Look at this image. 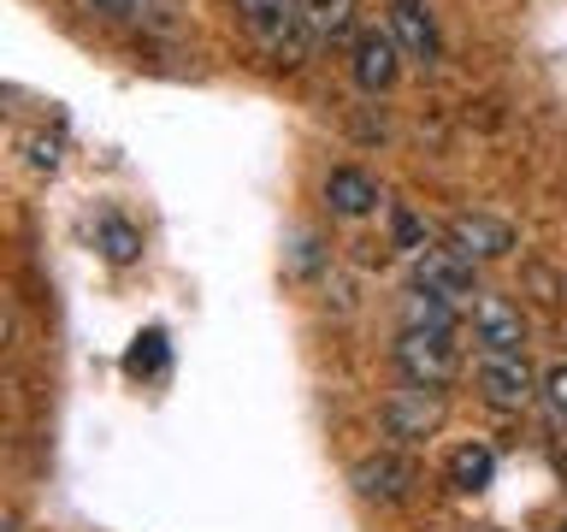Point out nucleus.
Wrapping results in <instances>:
<instances>
[{
	"label": "nucleus",
	"mask_w": 567,
	"mask_h": 532,
	"mask_svg": "<svg viewBox=\"0 0 567 532\" xmlns=\"http://www.w3.org/2000/svg\"><path fill=\"white\" fill-rule=\"evenodd\" d=\"M443 479H450L455 491H485L491 479H496V450L491 443H455L450 461H443Z\"/></svg>",
	"instance_id": "13"
},
{
	"label": "nucleus",
	"mask_w": 567,
	"mask_h": 532,
	"mask_svg": "<svg viewBox=\"0 0 567 532\" xmlns=\"http://www.w3.org/2000/svg\"><path fill=\"white\" fill-rule=\"evenodd\" d=\"M402 326L408 331H455L461 337V301L408 284V290H402Z\"/></svg>",
	"instance_id": "12"
},
{
	"label": "nucleus",
	"mask_w": 567,
	"mask_h": 532,
	"mask_svg": "<svg viewBox=\"0 0 567 532\" xmlns=\"http://www.w3.org/2000/svg\"><path fill=\"white\" fill-rule=\"evenodd\" d=\"M414 485H420V468H414V456L408 450H367L361 461L349 468V491L361 497V503H372V509H396V503H408L414 497Z\"/></svg>",
	"instance_id": "4"
},
{
	"label": "nucleus",
	"mask_w": 567,
	"mask_h": 532,
	"mask_svg": "<svg viewBox=\"0 0 567 532\" xmlns=\"http://www.w3.org/2000/svg\"><path fill=\"white\" fill-rule=\"evenodd\" d=\"M443 243H450L461 260L485 266V260H503L514 248V225L496 219V213H455L450 231H443Z\"/></svg>",
	"instance_id": "9"
},
{
	"label": "nucleus",
	"mask_w": 567,
	"mask_h": 532,
	"mask_svg": "<svg viewBox=\"0 0 567 532\" xmlns=\"http://www.w3.org/2000/svg\"><path fill=\"white\" fill-rule=\"evenodd\" d=\"M549 532H567V521H561V526H549Z\"/></svg>",
	"instance_id": "21"
},
{
	"label": "nucleus",
	"mask_w": 567,
	"mask_h": 532,
	"mask_svg": "<svg viewBox=\"0 0 567 532\" xmlns=\"http://www.w3.org/2000/svg\"><path fill=\"white\" fill-rule=\"evenodd\" d=\"M349 71L367 95H384V89H396V78H402V48L390 42V30H361L349 42Z\"/></svg>",
	"instance_id": "10"
},
{
	"label": "nucleus",
	"mask_w": 567,
	"mask_h": 532,
	"mask_svg": "<svg viewBox=\"0 0 567 532\" xmlns=\"http://www.w3.org/2000/svg\"><path fill=\"white\" fill-rule=\"evenodd\" d=\"M390 361L408 385H432V390H450L461 379V344L455 331H396V349H390Z\"/></svg>",
	"instance_id": "3"
},
{
	"label": "nucleus",
	"mask_w": 567,
	"mask_h": 532,
	"mask_svg": "<svg viewBox=\"0 0 567 532\" xmlns=\"http://www.w3.org/2000/svg\"><path fill=\"white\" fill-rule=\"evenodd\" d=\"M237 24H243L248 42L266 53V65H284V71L308 65L313 48H319L301 0H237Z\"/></svg>",
	"instance_id": "1"
},
{
	"label": "nucleus",
	"mask_w": 567,
	"mask_h": 532,
	"mask_svg": "<svg viewBox=\"0 0 567 532\" xmlns=\"http://www.w3.org/2000/svg\"><path fill=\"white\" fill-rule=\"evenodd\" d=\"M301 12H308V24L319 42H354V0H301Z\"/></svg>",
	"instance_id": "14"
},
{
	"label": "nucleus",
	"mask_w": 567,
	"mask_h": 532,
	"mask_svg": "<svg viewBox=\"0 0 567 532\" xmlns=\"http://www.w3.org/2000/svg\"><path fill=\"white\" fill-rule=\"evenodd\" d=\"M379 202L384 195H379V184H372L361 166H331L326 172V207L337 213V219H367Z\"/></svg>",
	"instance_id": "11"
},
{
	"label": "nucleus",
	"mask_w": 567,
	"mask_h": 532,
	"mask_svg": "<svg viewBox=\"0 0 567 532\" xmlns=\"http://www.w3.org/2000/svg\"><path fill=\"white\" fill-rule=\"evenodd\" d=\"M166 361H172V344H166V331H159V326H148L131 349H124V372H131V379H154Z\"/></svg>",
	"instance_id": "16"
},
{
	"label": "nucleus",
	"mask_w": 567,
	"mask_h": 532,
	"mask_svg": "<svg viewBox=\"0 0 567 532\" xmlns=\"http://www.w3.org/2000/svg\"><path fill=\"white\" fill-rule=\"evenodd\" d=\"M78 7H113V0H78Z\"/></svg>",
	"instance_id": "20"
},
{
	"label": "nucleus",
	"mask_w": 567,
	"mask_h": 532,
	"mask_svg": "<svg viewBox=\"0 0 567 532\" xmlns=\"http://www.w3.org/2000/svg\"><path fill=\"white\" fill-rule=\"evenodd\" d=\"M95 237H101V255L113 260V266H131V260H142V231H136L131 219H118V213H101Z\"/></svg>",
	"instance_id": "15"
},
{
	"label": "nucleus",
	"mask_w": 567,
	"mask_h": 532,
	"mask_svg": "<svg viewBox=\"0 0 567 532\" xmlns=\"http://www.w3.org/2000/svg\"><path fill=\"white\" fill-rule=\"evenodd\" d=\"M538 402L549 408V420H556L561 432H567V361H561V367H549L544 379H538Z\"/></svg>",
	"instance_id": "17"
},
{
	"label": "nucleus",
	"mask_w": 567,
	"mask_h": 532,
	"mask_svg": "<svg viewBox=\"0 0 567 532\" xmlns=\"http://www.w3.org/2000/svg\"><path fill=\"white\" fill-rule=\"evenodd\" d=\"M473 390L496 415H526L538 402V372L526 367V355H473Z\"/></svg>",
	"instance_id": "5"
},
{
	"label": "nucleus",
	"mask_w": 567,
	"mask_h": 532,
	"mask_svg": "<svg viewBox=\"0 0 567 532\" xmlns=\"http://www.w3.org/2000/svg\"><path fill=\"white\" fill-rule=\"evenodd\" d=\"M313 237H296V255H290V266H296V273H319V255H313Z\"/></svg>",
	"instance_id": "19"
},
{
	"label": "nucleus",
	"mask_w": 567,
	"mask_h": 532,
	"mask_svg": "<svg viewBox=\"0 0 567 532\" xmlns=\"http://www.w3.org/2000/svg\"><path fill=\"white\" fill-rule=\"evenodd\" d=\"M408 284H420V290H437L450 301H478L485 290H478V266L461 260L450 243H425L420 255H408Z\"/></svg>",
	"instance_id": "6"
},
{
	"label": "nucleus",
	"mask_w": 567,
	"mask_h": 532,
	"mask_svg": "<svg viewBox=\"0 0 567 532\" xmlns=\"http://www.w3.org/2000/svg\"><path fill=\"white\" fill-rule=\"evenodd\" d=\"M473 344L478 355H526V314L508 296L485 290L473 301Z\"/></svg>",
	"instance_id": "8"
},
{
	"label": "nucleus",
	"mask_w": 567,
	"mask_h": 532,
	"mask_svg": "<svg viewBox=\"0 0 567 532\" xmlns=\"http://www.w3.org/2000/svg\"><path fill=\"white\" fill-rule=\"evenodd\" d=\"M390 237H396V248H408V255H420V248H425V225L408 207H390Z\"/></svg>",
	"instance_id": "18"
},
{
	"label": "nucleus",
	"mask_w": 567,
	"mask_h": 532,
	"mask_svg": "<svg viewBox=\"0 0 567 532\" xmlns=\"http://www.w3.org/2000/svg\"><path fill=\"white\" fill-rule=\"evenodd\" d=\"M443 415H450V397L432 385H396L390 397L379 402V432L390 438V450H420L443 432Z\"/></svg>",
	"instance_id": "2"
},
{
	"label": "nucleus",
	"mask_w": 567,
	"mask_h": 532,
	"mask_svg": "<svg viewBox=\"0 0 567 532\" xmlns=\"http://www.w3.org/2000/svg\"><path fill=\"white\" fill-rule=\"evenodd\" d=\"M384 30H390V42L402 48V60H414L432 71L443 60V35H437V12L425 7V0H390V12H384Z\"/></svg>",
	"instance_id": "7"
}]
</instances>
